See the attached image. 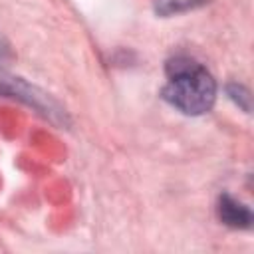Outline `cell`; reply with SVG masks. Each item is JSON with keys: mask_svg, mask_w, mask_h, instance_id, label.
I'll use <instances>...</instances> for the list:
<instances>
[{"mask_svg": "<svg viewBox=\"0 0 254 254\" xmlns=\"http://www.w3.org/2000/svg\"><path fill=\"white\" fill-rule=\"evenodd\" d=\"M0 95L18 97L24 103L32 105L36 111H40L42 115H46L50 121L65 123V111L52 97H48L44 91H40L34 85H28L20 77H12V75H6V73H0Z\"/></svg>", "mask_w": 254, "mask_h": 254, "instance_id": "7a4b0ae2", "label": "cell"}, {"mask_svg": "<svg viewBox=\"0 0 254 254\" xmlns=\"http://www.w3.org/2000/svg\"><path fill=\"white\" fill-rule=\"evenodd\" d=\"M163 99L185 115H202L216 101V81L204 65L189 56H175L167 62V83Z\"/></svg>", "mask_w": 254, "mask_h": 254, "instance_id": "6da1fadb", "label": "cell"}, {"mask_svg": "<svg viewBox=\"0 0 254 254\" xmlns=\"http://www.w3.org/2000/svg\"><path fill=\"white\" fill-rule=\"evenodd\" d=\"M10 56V50H8V44L2 40V36H0V62L4 60V58H8Z\"/></svg>", "mask_w": 254, "mask_h": 254, "instance_id": "5b68a950", "label": "cell"}, {"mask_svg": "<svg viewBox=\"0 0 254 254\" xmlns=\"http://www.w3.org/2000/svg\"><path fill=\"white\" fill-rule=\"evenodd\" d=\"M208 0H157L155 2V10L161 16H173V14H181L192 8H198L202 4H206Z\"/></svg>", "mask_w": 254, "mask_h": 254, "instance_id": "277c9868", "label": "cell"}, {"mask_svg": "<svg viewBox=\"0 0 254 254\" xmlns=\"http://www.w3.org/2000/svg\"><path fill=\"white\" fill-rule=\"evenodd\" d=\"M216 212H218V218L222 220V224H226L230 228H250L252 220H254L250 208L226 192L218 196Z\"/></svg>", "mask_w": 254, "mask_h": 254, "instance_id": "3957f363", "label": "cell"}]
</instances>
